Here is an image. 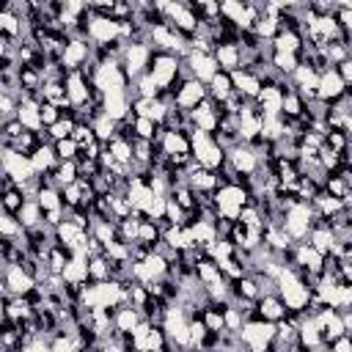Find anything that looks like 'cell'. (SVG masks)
Wrapping results in <instances>:
<instances>
[{"label": "cell", "mask_w": 352, "mask_h": 352, "mask_svg": "<svg viewBox=\"0 0 352 352\" xmlns=\"http://www.w3.org/2000/svg\"><path fill=\"white\" fill-rule=\"evenodd\" d=\"M187 69H190V74H192L195 80H201V82H212V77L220 72V63H217V58L209 55V52L190 50V55H187Z\"/></svg>", "instance_id": "cell-8"}, {"label": "cell", "mask_w": 352, "mask_h": 352, "mask_svg": "<svg viewBox=\"0 0 352 352\" xmlns=\"http://www.w3.org/2000/svg\"><path fill=\"white\" fill-rule=\"evenodd\" d=\"M102 110H104V116H110L113 121H124V118L132 113V104H129V88L107 91V94H104V102H102Z\"/></svg>", "instance_id": "cell-11"}, {"label": "cell", "mask_w": 352, "mask_h": 352, "mask_svg": "<svg viewBox=\"0 0 352 352\" xmlns=\"http://www.w3.org/2000/svg\"><path fill=\"white\" fill-rule=\"evenodd\" d=\"M239 338H242L245 346H250L256 352H264L267 346L275 344V322L261 319V316L258 319H248L242 324V330H239Z\"/></svg>", "instance_id": "cell-3"}, {"label": "cell", "mask_w": 352, "mask_h": 352, "mask_svg": "<svg viewBox=\"0 0 352 352\" xmlns=\"http://www.w3.org/2000/svg\"><path fill=\"white\" fill-rule=\"evenodd\" d=\"M302 107H305V102L297 94V88H286L283 91V116L297 118V116H302Z\"/></svg>", "instance_id": "cell-29"}, {"label": "cell", "mask_w": 352, "mask_h": 352, "mask_svg": "<svg viewBox=\"0 0 352 352\" xmlns=\"http://www.w3.org/2000/svg\"><path fill=\"white\" fill-rule=\"evenodd\" d=\"M88 58H91V44H85L82 38H69V44L63 47L60 63L66 69H80L88 63Z\"/></svg>", "instance_id": "cell-13"}, {"label": "cell", "mask_w": 352, "mask_h": 352, "mask_svg": "<svg viewBox=\"0 0 352 352\" xmlns=\"http://www.w3.org/2000/svg\"><path fill=\"white\" fill-rule=\"evenodd\" d=\"M16 107H19V102H14L11 94H3V96H0V116H3V121L14 118V116H16Z\"/></svg>", "instance_id": "cell-34"}, {"label": "cell", "mask_w": 352, "mask_h": 352, "mask_svg": "<svg viewBox=\"0 0 352 352\" xmlns=\"http://www.w3.org/2000/svg\"><path fill=\"white\" fill-rule=\"evenodd\" d=\"M151 50L143 44V41H129L126 44V50H124V58H121V63H124V69L129 72V77L132 80H138L140 74H146L148 72V66H151Z\"/></svg>", "instance_id": "cell-7"}, {"label": "cell", "mask_w": 352, "mask_h": 352, "mask_svg": "<svg viewBox=\"0 0 352 352\" xmlns=\"http://www.w3.org/2000/svg\"><path fill=\"white\" fill-rule=\"evenodd\" d=\"M256 316H261V319H270V322H278V319H283L286 316V305H283V300H280V294L275 292V294H261L258 300H256Z\"/></svg>", "instance_id": "cell-15"}, {"label": "cell", "mask_w": 352, "mask_h": 352, "mask_svg": "<svg viewBox=\"0 0 352 352\" xmlns=\"http://www.w3.org/2000/svg\"><path fill=\"white\" fill-rule=\"evenodd\" d=\"M311 245L319 250V253H333V248H336V234L327 228V226H316V228H311Z\"/></svg>", "instance_id": "cell-26"}, {"label": "cell", "mask_w": 352, "mask_h": 352, "mask_svg": "<svg viewBox=\"0 0 352 352\" xmlns=\"http://www.w3.org/2000/svg\"><path fill=\"white\" fill-rule=\"evenodd\" d=\"M206 96H209V88H206L201 80L190 77V80H184V82H182V88L176 91L173 104H179V107H184V110H192V107H195V104H201Z\"/></svg>", "instance_id": "cell-10"}, {"label": "cell", "mask_w": 352, "mask_h": 352, "mask_svg": "<svg viewBox=\"0 0 352 352\" xmlns=\"http://www.w3.org/2000/svg\"><path fill=\"white\" fill-rule=\"evenodd\" d=\"M214 204H217V214H220V217L236 220L239 212L250 204V190H245V187L236 184V182L223 184V187L214 190Z\"/></svg>", "instance_id": "cell-2"}, {"label": "cell", "mask_w": 352, "mask_h": 352, "mask_svg": "<svg viewBox=\"0 0 352 352\" xmlns=\"http://www.w3.org/2000/svg\"><path fill=\"white\" fill-rule=\"evenodd\" d=\"M165 209H168V195H154L151 204L146 206V217L148 220H165Z\"/></svg>", "instance_id": "cell-33"}, {"label": "cell", "mask_w": 352, "mask_h": 352, "mask_svg": "<svg viewBox=\"0 0 352 352\" xmlns=\"http://www.w3.org/2000/svg\"><path fill=\"white\" fill-rule=\"evenodd\" d=\"M336 69H338V74L344 77V82H346V85H352V58L341 60V63H338Z\"/></svg>", "instance_id": "cell-38"}, {"label": "cell", "mask_w": 352, "mask_h": 352, "mask_svg": "<svg viewBox=\"0 0 352 352\" xmlns=\"http://www.w3.org/2000/svg\"><path fill=\"white\" fill-rule=\"evenodd\" d=\"M270 63H272V69H275L278 74L292 77V74H294V69L300 66V55H297V52H272Z\"/></svg>", "instance_id": "cell-25"}, {"label": "cell", "mask_w": 352, "mask_h": 352, "mask_svg": "<svg viewBox=\"0 0 352 352\" xmlns=\"http://www.w3.org/2000/svg\"><path fill=\"white\" fill-rule=\"evenodd\" d=\"M179 72H182L179 55H173V52H157V55L151 58L148 74L157 80V85H160V88H170V85L176 82ZM170 91H173V88H170ZM173 96H176V94H173Z\"/></svg>", "instance_id": "cell-5"}, {"label": "cell", "mask_w": 352, "mask_h": 352, "mask_svg": "<svg viewBox=\"0 0 352 352\" xmlns=\"http://www.w3.org/2000/svg\"><path fill=\"white\" fill-rule=\"evenodd\" d=\"M91 126H94V132H96V138H99L102 143H110V140L118 135V121H113V118H110V116H104V113H102V116H96Z\"/></svg>", "instance_id": "cell-27"}, {"label": "cell", "mask_w": 352, "mask_h": 352, "mask_svg": "<svg viewBox=\"0 0 352 352\" xmlns=\"http://www.w3.org/2000/svg\"><path fill=\"white\" fill-rule=\"evenodd\" d=\"M258 113H283V85H261V94L256 96Z\"/></svg>", "instance_id": "cell-16"}, {"label": "cell", "mask_w": 352, "mask_h": 352, "mask_svg": "<svg viewBox=\"0 0 352 352\" xmlns=\"http://www.w3.org/2000/svg\"><path fill=\"white\" fill-rule=\"evenodd\" d=\"M311 223H314V204H311V201H297V204H292V206L286 209L283 228H286V234H289L294 242L305 239V234L311 231Z\"/></svg>", "instance_id": "cell-4"}, {"label": "cell", "mask_w": 352, "mask_h": 352, "mask_svg": "<svg viewBox=\"0 0 352 352\" xmlns=\"http://www.w3.org/2000/svg\"><path fill=\"white\" fill-rule=\"evenodd\" d=\"M338 8H352V0H336Z\"/></svg>", "instance_id": "cell-39"}, {"label": "cell", "mask_w": 352, "mask_h": 352, "mask_svg": "<svg viewBox=\"0 0 352 352\" xmlns=\"http://www.w3.org/2000/svg\"><path fill=\"white\" fill-rule=\"evenodd\" d=\"M231 80H234V91H239V94L248 96V99H256V96L261 94V80H258L253 72L242 69V66L231 72Z\"/></svg>", "instance_id": "cell-18"}, {"label": "cell", "mask_w": 352, "mask_h": 352, "mask_svg": "<svg viewBox=\"0 0 352 352\" xmlns=\"http://www.w3.org/2000/svg\"><path fill=\"white\" fill-rule=\"evenodd\" d=\"M16 217H19V223L25 228H33V226H41L44 223V209H41V204L36 198H25L22 209L16 212Z\"/></svg>", "instance_id": "cell-24"}, {"label": "cell", "mask_w": 352, "mask_h": 352, "mask_svg": "<svg viewBox=\"0 0 352 352\" xmlns=\"http://www.w3.org/2000/svg\"><path fill=\"white\" fill-rule=\"evenodd\" d=\"M0 162H3V170L11 173L16 182H28L30 176H36V168H33L30 154H22V151H16V148H11V146H3Z\"/></svg>", "instance_id": "cell-6"}, {"label": "cell", "mask_w": 352, "mask_h": 352, "mask_svg": "<svg viewBox=\"0 0 352 352\" xmlns=\"http://www.w3.org/2000/svg\"><path fill=\"white\" fill-rule=\"evenodd\" d=\"M275 286H278V294H280V300H283V305H286L289 311L305 314V305H308L314 289L297 275L294 267H283L280 275H278V280H275Z\"/></svg>", "instance_id": "cell-1"}, {"label": "cell", "mask_w": 352, "mask_h": 352, "mask_svg": "<svg viewBox=\"0 0 352 352\" xmlns=\"http://www.w3.org/2000/svg\"><path fill=\"white\" fill-rule=\"evenodd\" d=\"M30 160H33L36 173H47V170H52V168L60 162L58 154H55V146H52V143H41V146L30 154Z\"/></svg>", "instance_id": "cell-23"}, {"label": "cell", "mask_w": 352, "mask_h": 352, "mask_svg": "<svg viewBox=\"0 0 352 352\" xmlns=\"http://www.w3.org/2000/svg\"><path fill=\"white\" fill-rule=\"evenodd\" d=\"M22 204H25V192L19 190V187H11V190H3V209L6 212H19L22 209Z\"/></svg>", "instance_id": "cell-32"}, {"label": "cell", "mask_w": 352, "mask_h": 352, "mask_svg": "<svg viewBox=\"0 0 352 352\" xmlns=\"http://www.w3.org/2000/svg\"><path fill=\"white\" fill-rule=\"evenodd\" d=\"M74 124H77V118H74V116H69V113H60V118H58L52 126H47V132H50V140H63V138H72V132H74Z\"/></svg>", "instance_id": "cell-28"}, {"label": "cell", "mask_w": 352, "mask_h": 352, "mask_svg": "<svg viewBox=\"0 0 352 352\" xmlns=\"http://www.w3.org/2000/svg\"><path fill=\"white\" fill-rule=\"evenodd\" d=\"M160 91H162V88L157 85V80H154L148 72L138 77V96H143V99H157Z\"/></svg>", "instance_id": "cell-30"}, {"label": "cell", "mask_w": 352, "mask_h": 352, "mask_svg": "<svg viewBox=\"0 0 352 352\" xmlns=\"http://www.w3.org/2000/svg\"><path fill=\"white\" fill-rule=\"evenodd\" d=\"M297 338H300V346H311V349L324 346V344H322V327H319V322H316L311 314L302 316V322H300V327H297Z\"/></svg>", "instance_id": "cell-19"}, {"label": "cell", "mask_w": 352, "mask_h": 352, "mask_svg": "<svg viewBox=\"0 0 352 352\" xmlns=\"http://www.w3.org/2000/svg\"><path fill=\"white\" fill-rule=\"evenodd\" d=\"M52 146H55V154H58V160H74V157L80 154V146H77V140H74V138L52 140Z\"/></svg>", "instance_id": "cell-31"}, {"label": "cell", "mask_w": 352, "mask_h": 352, "mask_svg": "<svg viewBox=\"0 0 352 352\" xmlns=\"http://www.w3.org/2000/svg\"><path fill=\"white\" fill-rule=\"evenodd\" d=\"M3 278H6V286L14 292V294H30L33 292V286L38 283L19 261H11V264H6V272H3Z\"/></svg>", "instance_id": "cell-9"}, {"label": "cell", "mask_w": 352, "mask_h": 352, "mask_svg": "<svg viewBox=\"0 0 352 352\" xmlns=\"http://www.w3.org/2000/svg\"><path fill=\"white\" fill-rule=\"evenodd\" d=\"M338 22L344 25V30L349 33V41H352V8H338Z\"/></svg>", "instance_id": "cell-37"}, {"label": "cell", "mask_w": 352, "mask_h": 352, "mask_svg": "<svg viewBox=\"0 0 352 352\" xmlns=\"http://www.w3.org/2000/svg\"><path fill=\"white\" fill-rule=\"evenodd\" d=\"M63 280L66 283H85L91 280V272H88V256H69L66 267H63Z\"/></svg>", "instance_id": "cell-20"}, {"label": "cell", "mask_w": 352, "mask_h": 352, "mask_svg": "<svg viewBox=\"0 0 352 352\" xmlns=\"http://www.w3.org/2000/svg\"><path fill=\"white\" fill-rule=\"evenodd\" d=\"M330 349H336V352H349V349H352V336L344 333V336L333 338V341H330Z\"/></svg>", "instance_id": "cell-36"}, {"label": "cell", "mask_w": 352, "mask_h": 352, "mask_svg": "<svg viewBox=\"0 0 352 352\" xmlns=\"http://www.w3.org/2000/svg\"><path fill=\"white\" fill-rule=\"evenodd\" d=\"M234 94V80H231V72H217L214 77H212V82H209V96L214 99V102H226L228 96Z\"/></svg>", "instance_id": "cell-22"}, {"label": "cell", "mask_w": 352, "mask_h": 352, "mask_svg": "<svg viewBox=\"0 0 352 352\" xmlns=\"http://www.w3.org/2000/svg\"><path fill=\"white\" fill-rule=\"evenodd\" d=\"M344 94H346V82H344V77L338 74L336 66L319 74V99L333 102V99H338V96H344Z\"/></svg>", "instance_id": "cell-12"}, {"label": "cell", "mask_w": 352, "mask_h": 352, "mask_svg": "<svg viewBox=\"0 0 352 352\" xmlns=\"http://www.w3.org/2000/svg\"><path fill=\"white\" fill-rule=\"evenodd\" d=\"M132 110H135L138 116H146V118L157 121V124H165L170 104H168V102H162L160 96H157V99H143V96H138V99L132 102Z\"/></svg>", "instance_id": "cell-14"}, {"label": "cell", "mask_w": 352, "mask_h": 352, "mask_svg": "<svg viewBox=\"0 0 352 352\" xmlns=\"http://www.w3.org/2000/svg\"><path fill=\"white\" fill-rule=\"evenodd\" d=\"M214 58L220 63L223 72H234L242 66V50H239V41H223L214 47Z\"/></svg>", "instance_id": "cell-17"}, {"label": "cell", "mask_w": 352, "mask_h": 352, "mask_svg": "<svg viewBox=\"0 0 352 352\" xmlns=\"http://www.w3.org/2000/svg\"><path fill=\"white\" fill-rule=\"evenodd\" d=\"M272 44V52H297L302 50V33H294V30H278L275 38H270Z\"/></svg>", "instance_id": "cell-21"}, {"label": "cell", "mask_w": 352, "mask_h": 352, "mask_svg": "<svg viewBox=\"0 0 352 352\" xmlns=\"http://www.w3.org/2000/svg\"><path fill=\"white\" fill-rule=\"evenodd\" d=\"M58 118H60V107L52 104V102H41V121H44V126H52Z\"/></svg>", "instance_id": "cell-35"}]
</instances>
